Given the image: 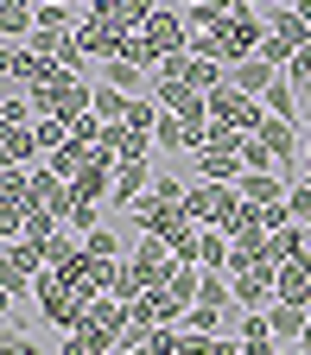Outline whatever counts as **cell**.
<instances>
[{
    "label": "cell",
    "mask_w": 311,
    "mask_h": 355,
    "mask_svg": "<svg viewBox=\"0 0 311 355\" xmlns=\"http://www.w3.org/2000/svg\"><path fill=\"white\" fill-rule=\"evenodd\" d=\"M185 209L203 222V229H235L248 203H242V191H235V184H222V178H191Z\"/></svg>",
    "instance_id": "6da1fadb"
},
{
    "label": "cell",
    "mask_w": 311,
    "mask_h": 355,
    "mask_svg": "<svg viewBox=\"0 0 311 355\" xmlns=\"http://www.w3.org/2000/svg\"><path fill=\"white\" fill-rule=\"evenodd\" d=\"M44 273V241L32 235H13L7 254H0V286H7V298H26V286Z\"/></svg>",
    "instance_id": "7a4b0ae2"
},
{
    "label": "cell",
    "mask_w": 311,
    "mask_h": 355,
    "mask_svg": "<svg viewBox=\"0 0 311 355\" xmlns=\"http://www.w3.org/2000/svg\"><path fill=\"white\" fill-rule=\"evenodd\" d=\"M96 153H102V165H133V159H159V146H153V133H140V127H127V121H108L102 127V140H96Z\"/></svg>",
    "instance_id": "3957f363"
},
{
    "label": "cell",
    "mask_w": 311,
    "mask_h": 355,
    "mask_svg": "<svg viewBox=\"0 0 311 355\" xmlns=\"http://www.w3.org/2000/svg\"><path fill=\"white\" fill-rule=\"evenodd\" d=\"M127 266H133V279H140V286L153 292V286H165V273L178 266V254H171V241H159V235L146 229L140 241L127 248Z\"/></svg>",
    "instance_id": "277c9868"
},
{
    "label": "cell",
    "mask_w": 311,
    "mask_h": 355,
    "mask_svg": "<svg viewBox=\"0 0 311 355\" xmlns=\"http://www.w3.org/2000/svg\"><path fill=\"white\" fill-rule=\"evenodd\" d=\"M210 114H216V121H229V127H242V133H254V127L267 121L260 96H248V89H235V83L210 89Z\"/></svg>",
    "instance_id": "5b68a950"
},
{
    "label": "cell",
    "mask_w": 311,
    "mask_h": 355,
    "mask_svg": "<svg viewBox=\"0 0 311 355\" xmlns=\"http://www.w3.org/2000/svg\"><path fill=\"white\" fill-rule=\"evenodd\" d=\"M146 44H153V51L159 58H178V51H191V26H185V7H159L146 26Z\"/></svg>",
    "instance_id": "8992f818"
},
{
    "label": "cell",
    "mask_w": 311,
    "mask_h": 355,
    "mask_svg": "<svg viewBox=\"0 0 311 355\" xmlns=\"http://www.w3.org/2000/svg\"><path fill=\"white\" fill-rule=\"evenodd\" d=\"M121 38H127V32H121V26L108 19V13H89V19L76 26V44H83V51H89V58H96V64H108V58H121Z\"/></svg>",
    "instance_id": "52a82bcc"
},
{
    "label": "cell",
    "mask_w": 311,
    "mask_h": 355,
    "mask_svg": "<svg viewBox=\"0 0 311 355\" xmlns=\"http://www.w3.org/2000/svg\"><path fill=\"white\" fill-rule=\"evenodd\" d=\"M235 304L242 311L280 304V273H274V266H248V273H235Z\"/></svg>",
    "instance_id": "ba28073f"
},
{
    "label": "cell",
    "mask_w": 311,
    "mask_h": 355,
    "mask_svg": "<svg viewBox=\"0 0 311 355\" xmlns=\"http://www.w3.org/2000/svg\"><path fill=\"white\" fill-rule=\"evenodd\" d=\"M235 191H242L248 203H260V209H267V203H286L292 178H286V171H242V178H235Z\"/></svg>",
    "instance_id": "9c48e42d"
},
{
    "label": "cell",
    "mask_w": 311,
    "mask_h": 355,
    "mask_svg": "<svg viewBox=\"0 0 311 355\" xmlns=\"http://www.w3.org/2000/svg\"><path fill=\"white\" fill-rule=\"evenodd\" d=\"M0 159H7V165H44V146H38L32 121H19V127H0Z\"/></svg>",
    "instance_id": "30bf717a"
},
{
    "label": "cell",
    "mask_w": 311,
    "mask_h": 355,
    "mask_svg": "<svg viewBox=\"0 0 311 355\" xmlns=\"http://www.w3.org/2000/svg\"><path fill=\"white\" fill-rule=\"evenodd\" d=\"M133 318H140V324H185V304H178L165 286H153V292H140V298H133Z\"/></svg>",
    "instance_id": "8fae6325"
},
{
    "label": "cell",
    "mask_w": 311,
    "mask_h": 355,
    "mask_svg": "<svg viewBox=\"0 0 311 355\" xmlns=\"http://www.w3.org/2000/svg\"><path fill=\"white\" fill-rule=\"evenodd\" d=\"M153 165H159V159H133V165L115 171V209H133V197L153 191Z\"/></svg>",
    "instance_id": "7c38bea8"
},
{
    "label": "cell",
    "mask_w": 311,
    "mask_h": 355,
    "mask_svg": "<svg viewBox=\"0 0 311 355\" xmlns=\"http://www.w3.org/2000/svg\"><path fill=\"white\" fill-rule=\"evenodd\" d=\"M267 324H274V336L286 343V349H299V336H305V324H311V304H267Z\"/></svg>",
    "instance_id": "4fadbf2b"
},
{
    "label": "cell",
    "mask_w": 311,
    "mask_h": 355,
    "mask_svg": "<svg viewBox=\"0 0 311 355\" xmlns=\"http://www.w3.org/2000/svg\"><path fill=\"white\" fill-rule=\"evenodd\" d=\"M0 32H7L13 44H26L38 32V0H0Z\"/></svg>",
    "instance_id": "5bb4252c"
},
{
    "label": "cell",
    "mask_w": 311,
    "mask_h": 355,
    "mask_svg": "<svg viewBox=\"0 0 311 355\" xmlns=\"http://www.w3.org/2000/svg\"><path fill=\"white\" fill-rule=\"evenodd\" d=\"M274 76H280V64H267V58H242V64H229V83L248 89V96H267V89H274Z\"/></svg>",
    "instance_id": "9a60e30c"
},
{
    "label": "cell",
    "mask_w": 311,
    "mask_h": 355,
    "mask_svg": "<svg viewBox=\"0 0 311 355\" xmlns=\"http://www.w3.org/2000/svg\"><path fill=\"white\" fill-rule=\"evenodd\" d=\"M102 83L127 89V96H153V70H140V64H127V58H108V64H102Z\"/></svg>",
    "instance_id": "2e32d148"
},
{
    "label": "cell",
    "mask_w": 311,
    "mask_h": 355,
    "mask_svg": "<svg viewBox=\"0 0 311 355\" xmlns=\"http://www.w3.org/2000/svg\"><path fill=\"white\" fill-rule=\"evenodd\" d=\"M260 108H267V114H280V121H305V102H299V89H292V76H286V70H280V76H274V89L260 96Z\"/></svg>",
    "instance_id": "e0dca14e"
},
{
    "label": "cell",
    "mask_w": 311,
    "mask_h": 355,
    "mask_svg": "<svg viewBox=\"0 0 311 355\" xmlns=\"http://www.w3.org/2000/svg\"><path fill=\"white\" fill-rule=\"evenodd\" d=\"M58 355H115V343H108L102 330H89V324H76V330H64Z\"/></svg>",
    "instance_id": "ac0fdd59"
},
{
    "label": "cell",
    "mask_w": 311,
    "mask_h": 355,
    "mask_svg": "<svg viewBox=\"0 0 311 355\" xmlns=\"http://www.w3.org/2000/svg\"><path fill=\"white\" fill-rule=\"evenodd\" d=\"M197 266H222V273H229V229H203L197 235Z\"/></svg>",
    "instance_id": "d6986e66"
},
{
    "label": "cell",
    "mask_w": 311,
    "mask_h": 355,
    "mask_svg": "<svg viewBox=\"0 0 311 355\" xmlns=\"http://www.w3.org/2000/svg\"><path fill=\"white\" fill-rule=\"evenodd\" d=\"M108 209H115V203H89V197H76V209H70V229H76V235H96L102 222H108Z\"/></svg>",
    "instance_id": "ffe728a7"
},
{
    "label": "cell",
    "mask_w": 311,
    "mask_h": 355,
    "mask_svg": "<svg viewBox=\"0 0 311 355\" xmlns=\"http://www.w3.org/2000/svg\"><path fill=\"white\" fill-rule=\"evenodd\" d=\"M127 102H133L127 89H115V83H96V114H102V121H127Z\"/></svg>",
    "instance_id": "44dd1931"
},
{
    "label": "cell",
    "mask_w": 311,
    "mask_h": 355,
    "mask_svg": "<svg viewBox=\"0 0 311 355\" xmlns=\"http://www.w3.org/2000/svg\"><path fill=\"white\" fill-rule=\"evenodd\" d=\"M121 58H127V64H140V70H159V51L146 44V32H127V38H121Z\"/></svg>",
    "instance_id": "7402d4cb"
},
{
    "label": "cell",
    "mask_w": 311,
    "mask_h": 355,
    "mask_svg": "<svg viewBox=\"0 0 311 355\" xmlns=\"http://www.w3.org/2000/svg\"><path fill=\"white\" fill-rule=\"evenodd\" d=\"M58 229H64V216H58V209H38V203H32V216H26V235H32V241H51Z\"/></svg>",
    "instance_id": "603a6c76"
},
{
    "label": "cell",
    "mask_w": 311,
    "mask_h": 355,
    "mask_svg": "<svg viewBox=\"0 0 311 355\" xmlns=\"http://www.w3.org/2000/svg\"><path fill=\"white\" fill-rule=\"evenodd\" d=\"M140 349H153V324H140V318H133V324L121 330V343H115V355H140Z\"/></svg>",
    "instance_id": "cb8c5ba5"
},
{
    "label": "cell",
    "mask_w": 311,
    "mask_h": 355,
    "mask_svg": "<svg viewBox=\"0 0 311 355\" xmlns=\"http://www.w3.org/2000/svg\"><path fill=\"white\" fill-rule=\"evenodd\" d=\"M286 203H292V222H305V229H311V178H299V184L286 191Z\"/></svg>",
    "instance_id": "d4e9b609"
},
{
    "label": "cell",
    "mask_w": 311,
    "mask_h": 355,
    "mask_svg": "<svg viewBox=\"0 0 311 355\" xmlns=\"http://www.w3.org/2000/svg\"><path fill=\"white\" fill-rule=\"evenodd\" d=\"M159 209H165V197H153V191H146V197H133V209H127V216L140 222V229H153V222H159Z\"/></svg>",
    "instance_id": "484cf974"
},
{
    "label": "cell",
    "mask_w": 311,
    "mask_h": 355,
    "mask_svg": "<svg viewBox=\"0 0 311 355\" xmlns=\"http://www.w3.org/2000/svg\"><path fill=\"white\" fill-rule=\"evenodd\" d=\"M7 355H38V343H32V336H19V330H7Z\"/></svg>",
    "instance_id": "4316f807"
},
{
    "label": "cell",
    "mask_w": 311,
    "mask_h": 355,
    "mask_svg": "<svg viewBox=\"0 0 311 355\" xmlns=\"http://www.w3.org/2000/svg\"><path fill=\"white\" fill-rule=\"evenodd\" d=\"M305 171H311V140H305Z\"/></svg>",
    "instance_id": "83f0119b"
},
{
    "label": "cell",
    "mask_w": 311,
    "mask_h": 355,
    "mask_svg": "<svg viewBox=\"0 0 311 355\" xmlns=\"http://www.w3.org/2000/svg\"><path fill=\"white\" fill-rule=\"evenodd\" d=\"M299 127H305V133H311V108H305V121H299Z\"/></svg>",
    "instance_id": "f1b7e54d"
},
{
    "label": "cell",
    "mask_w": 311,
    "mask_h": 355,
    "mask_svg": "<svg viewBox=\"0 0 311 355\" xmlns=\"http://www.w3.org/2000/svg\"><path fill=\"white\" fill-rule=\"evenodd\" d=\"M178 7H197V0H178Z\"/></svg>",
    "instance_id": "f546056e"
},
{
    "label": "cell",
    "mask_w": 311,
    "mask_h": 355,
    "mask_svg": "<svg viewBox=\"0 0 311 355\" xmlns=\"http://www.w3.org/2000/svg\"><path fill=\"white\" fill-rule=\"evenodd\" d=\"M51 7H64V0H51Z\"/></svg>",
    "instance_id": "4dcf8cb0"
},
{
    "label": "cell",
    "mask_w": 311,
    "mask_h": 355,
    "mask_svg": "<svg viewBox=\"0 0 311 355\" xmlns=\"http://www.w3.org/2000/svg\"><path fill=\"white\" fill-rule=\"evenodd\" d=\"M305 304H311V298H305Z\"/></svg>",
    "instance_id": "1f68e13d"
}]
</instances>
